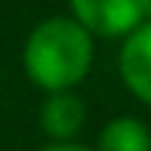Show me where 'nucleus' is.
Returning a JSON list of instances; mask_svg holds the SVG:
<instances>
[{
	"label": "nucleus",
	"instance_id": "f257e3e1",
	"mask_svg": "<svg viewBox=\"0 0 151 151\" xmlns=\"http://www.w3.org/2000/svg\"><path fill=\"white\" fill-rule=\"evenodd\" d=\"M22 62L40 90H74L93 65V34L68 16L46 19L31 31Z\"/></svg>",
	"mask_w": 151,
	"mask_h": 151
},
{
	"label": "nucleus",
	"instance_id": "f03ea898",
	"mask_svg": "<svg viewBox=\"0 0 151 151\" xmlns=\"http://www.w3.org/2000/svg\"><path fill=\"white\" fill-rule=\"evenodd\" d=\"M74 22L99 37H129L142 22V0H71Z\"/></svg>",
	"mask_w": 151,
	"mask_h": 151
},
{
	"label": "nucleus",
	"instance_id": "7ed1b4c3",
	"mask_svg": "<svg viewBox=\"0 0 151 151\" xmlns=\"http://www.w3.org/2000/svg\"><path fill=\"white\" fill-rule=\"evenodd\" d=\"M120 77L139 102L151 105V22H142L123 40Z\"/></svg>",
	"mask_w": 151,
	"mask_h": 151
},
{
	"label": "nucleus",
	"instance_id": "20e7f679",
	"mask_svg": "<svg viewBox=\"0 0 151 151\" xmlns=\"http://www.w3.org/2000/svg\"><path fill=\"white\" fill-rule=\"evenodd\" d=\"M86 123V108L71 90L65 93H46L40 105V127L56 142H74V136Z\"/></svg>",
	"mask_w": 151,
	"mask_h": 151
},
{
	"label": "nucleus",
	"instance_id": "39448f33",
	"mask_svg": "<svg viewBox=\"0 0 151 151\" xmlns=\"http://www.w3.org/2000/svg\"><path fill=\"white\" fill-rule=\"evenodd\" d=\"M99 151H151V133L139 117H114L99 136Z\"/></svg>",
	"mask_w": 151,
	"mask_h": 151
},
{
	"label": "nucleus",
	"instance_id": "423d86ee",
	"mask_svg": "<svg viewBox=\"0 0 151 151\" xmlns=\"http://www.w3.org/2000/svg\"><path fill=\"white\" fill-rule=\"evenodd\" d=\"M40 151H93V148L80 145V142H50V145H43Z\"/></svg>",
	"mask_w": 151,
	"mask_h": 151
},
{
	"label": "nucleus",
	"instance_id": "0eeeda50",
	"mask_svg": "<svg viewBox=\"0 0 151 151\" xmlns=\"http://www.w3.org/2000/svg\"><path fill=\"white\" fill-rule=\"evenodd\" d=\"M142 16H145V22H151V0H142Z\"/></svg>",
	"mask_w": 151,
	"mask_h": 151
}]
</instances>
